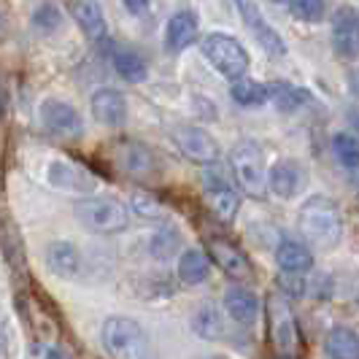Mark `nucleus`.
Wrapping results in <instances>:
<instances>
[{"label":"nucleus","instance_id":"nucleus-12","mask_svg":"<svg viewBox=\"0 0 359 359\" xmlns=\"http://www.w3.org/2000/svg\"><path fill=\"white\" fill-rule=\"evenodd\" d=\"M46 181L60 192H71V195H87L97 189V179L92 176L87 168L76 165L68 160H52L46 168Z\"/></svg>","mask_w":359,"mask_h":359},{"label":"nucleus","instance_id":"nucleus-17","mask_svg":"<svg viewBox=\"0 0 359 359\" xmlns=\"http://www.w3.org/2000/svg\"><path fill=\"white\" fill-rule=\"evenodd\" d=\"M208 252H211L216 265L224 270L230 278H235V281L252 278V262H249V257L241 252L235 243L224 241V238H211L208 241Z\"/></svg>","mask_w":359,"mask_h":359},{"label":"nucleus","instance_id":"nucleus-2","mask_svg":"<svg viewBox=\"0 0 359 359\" xmlns=\"http://www.w3.org/2000/svg\"><path fill=\"white\" fill-rule=\"evenodd\" d=\"M100 341L111 359H157L146 330L130 316H108L100 327Z\"/></svg>","mask_w":359,"mask_h":359},{"label":"nucleus","instance_id":"nucleus-39","mask_svg":"<svg viewBox=\"0 0 359 359\" xmlns=\"http://www.w3.org/2000/svg\"><path fill=\"white\" fill-rule=\"evenodd\" d=\"M205 359H230V357H222V354H214V357H205Z\"/></svg>","mask_w":359,"mask_h":359},{"label":"nucleus","instance_id":"nucleus-23","mask_svg":"<svg viewBox=\"0 0 359 359\" xmlns=\"http://www.w3.org/2000/svg\"><path fill=\"white\" fill-rule=\"evenodd\" d=\"M327 359H359V335L351 327H332L324 338Z\"/></svg>","mask_w":359,"mask_h":359},{"label":"nucleus","instance_id":"nucleus-6","mask_svg":"<svg viewBox=\"0 0 359 359\" xmlns=\"http://www.w3.org/2000/svg\"><path fill=\"white\" fill-rule=\"evenodd\" d=\"M268 322H270V341L273 348L281 357H294L300 346V332H297V319L284 294H270L268 297Z\"/></svg>","mask_w":359,"mask_h":359},{"label":"nucleus","instance_id":"nucleus-1","mask_svg":"<svg viewBox=\"0 0 359 359\" xmlns=\"http://www.w3.org/2000/svg\"><path fill=\"white\" fill-rule=\"evenodd\" d=\"M297 230L316 249H335L343 238V216L338 203L327 195H313L300 205Z\"/></svg>","mask_w":359,"mask_h":359},{"label":"nucleus","instance_id":"nucleus-31","mask_svg":"<svg viewBox=\"0 0 359 359\" xmlns=\"http://www.w3.org/2000/svg\"><path fill=\"white\" fill-rule=\"evenodd\" d=\"M33 27L38 33H54L62 27V11L54 3H41L33 11Z\"/></svg>","mask_w":359,"mask_h":359},{"label":"nucleus","instance_id":"nucleus-35","mask_svg":"<svg viewBox=\"0 0 359 359\" xmlns=\"http://www.w3.org/2000/svg\"><path fill=\"white\" fill-rule=\"evenodd\" d=\"M348 90H351V95H357L359 97V71L348 73Z\"/></svg>","mask_w":359,"mask_h":359},{"label":"nucleus","instance_id":"nucleus-22","mask_svg":"<svg viewBox=\"0 0 359 359\" xmlns=\"http://www.w3.org/2000/svg\"><path fill=\"white\" fill-rule=\"evenodd\" d=\"M46 265L60 278H76L81 270V254L71 241H54L46 249Z\"/></svg>","mask_w":359,"mask_h":359},{"label":"nucleus","instance_id":"nucleus-24","mask_svg":"<svg viewBox=\"0 0 359 359\" xmlns=\"http://www.w3.org/2000/svg\"><path fill=\"white\" fill-rule=\"evenodd\" d=\"M176 273H179L181 284H187V287H198V284H203V281L208 278V273H211L208 257L200 252V249H187V252L179 254Z\"/></svg>","mask_w":359,"mask_h":359},{"label":"nucleus","instance_id":"nucleus-21","mask_svg":"<svg viewBox=\"0 0 359 359\" xmlns=\"http://www.w3.org/2000/svg\"><path fill=\"white\" fill-rule=\"evenodd\" d=\"M276 262L284 273H300L306 276L308 270L313 268V252L308 249L303 241H294V238H284L278 246H276Z\"/></svg>","mask_w":359,"mask_h":359},{"label":"nucleus","instance_id":"nucleus-36","mask_svg":"<svg viewBox=\"0 0 359 359\" xmlns=\"http://www.w3.org/2000/svg\"><path fill=\"white\" fill-rule=\"evenodd\" d=\"M6 106H8V100H6V87H3V81H0V119L6 116Z\"/></svg>","mask_w":359,"mask_h":359},{"label":"nucleus","instance_id":"nucleus-32","mask_svg":"<svg viewBox=\"0 0 359 359\" xmlns=\"http://www.w3.org/2000/svg\"><path fill=\"white\" fill-rule=\"evenodd\" d=\"M292 17L300 22H322L327 17V0H289Z\"/></svg>","mask_w":359,"mask_h":359},{"label":"nucleus","instance_id":"nucleus-10","mask_svg":"<svg viewBox=\"0 0 359 359\" xmlns=\"http://www.w3.org/2000/svg\"><path fill=\"white\" fill-rule=\"evenodd\" d=\"M173 141H176V146H179L181 154H184L187 160L198 162V165H205V168L219 162L222 149H219L214 135H211L208 130H203V127H198V125L176 127Z\"/></svg>","mask_w":359,"mask_h":359},{"label":"nucleus","instance_id":"nucleus-18","mask_svg":"<svg viewBox=\"0 0 359 359\" xmlns=\"http://www.w3.org/2000/svg\"><path fill=\"white\" fill-rule=\"evenodd\" d=\"M198 17H195V11H176L173 17L168 19V25H165V46H168V52L179 54L184 52L187 46H192L195 41H198Z\"/></svg>","mask_w":359,"mask_h":359},{"label":"nucleus","instance_id":"nucleus-3","mask_svg":"<svg viewBox=\"0 0 359 359\" xmlns=\"http://www.w3.org/2000/svg\"><path fill=\"white\" fill-rule=\"evenodd\" d=\"M230 168L238 187L254 200L268 198V162L262 146L254 141H241L230 151Z\"/></svg>","mask_w":359,"mask_h":359},{"label":"nucleus","instance_id":"nucleus-30","mask_svg":"<svg viewBox=\"0 0 359 359\" xmlns=\"http://www.w3.org/2000/svg\"><path fill=\"white\" fill-rule=\"evenodd\" d=\"M130 208L141 216V219H149V222L165 219V214H168L165 203H162L160 198H154L151 192H146V189H135V192H133V198H130Z\"/></svg>","mask_w":359,"mask_h":359},{"label":"nucleus","instance_id":"nucleus-19","mask_svg":"<svg viewBox=\"0 0 359 359\" xmlns=\"http://www.w3.org/2000/svg\"><path fill=\"white\" fill-rule=\"evenodd\" d=\"M73 19L90 41H103L106 38L108 22L100 0H73Z\"/></svg>","mask_w":359,"mask_h":359},{"label":"nucleus","instance_id":"nucleus-20","mask_svg":"<svg viewBox=\"0 0 359 359\" xmlns=\"http://www.w3.org/2000/svg\"><path fill=\"white\" fill-rule=\"evenodd\" d=\"M192 330L203 341H222L227 335V316L216 303H200L192 313Z\"/></svg>","mask_w":359,"mask_h":359},{"label":"nucleus","instance_id":"nucleus-29","mask_svg":"<svg viewBox=\"0 0 359 359\" xmlns=\"http://www.w3.org/2000/svg\"><path fill=\"white\" fill-rule=\"evenodd\" d=\"M332 151H335V160L341 162L346 170H357L359 168V135L335 133L332 135Z\"/></svg>","mask_w":359,"mask_h":359},{"label":"nucleus","instance_id":"nucleus-7","mask_svg":"<svg viewBox=\"0 0 359 359\" xmlns=\"http://www.w3.org/2000/svg\"><path fill=\"white\" fill-rule=\"evenodd\" d=\"M235 8H238V17L243 22V27L252 33V38L257 41V46L262 49V52L268 54V57H276V60H281V57H287V41L281 38V33L270 25L265 14H262V8L254 3V0H233Z\"/></svg>","mask_w":359,"mask_h":359},{"label":"nucleus","instance_id":"nucleus-33","mask_svg":"<svg viewBox=\"0 0 359 359\" xmlns=\"http://www.w3.org/2000/svg\"><path fill=\"white\" fill-rule=\"evenodd\" d=\"M278 289L289 294V297H306L308 294V281L306 276H300V273H284L281 270V276H278Z\"/></svg>","mask_w":359,"mask_h":359},{"label":"nucleus","instance_id":"nucleus-8","mask_svg":"<svg viewBox=\"0 0 359 359\" xmlns=\"http://www.w3.org/2000/svg\"><path fill=\"white\" fill-rule=\"evenodd\" d=\"M38 119H41V127L52 138H60V141H79L84 135V119H81V114L71 103H65V100H57V97L41 100Z\"/></svg>","mask_w":359,"mask_h":359},{"label":"nucleus","instance_id":"nucleus-34","mask_svg":"<svg viewBox=\"0 0 359 359\" xmlns=\"http://www.w3.org/2000/svg\"><path fill=\"white\" fill-rule=\"evenodd\" d=\"M122 3H125V8L130 14H144V11H149L151 0H122Z\"/></svg>","mask_w":359,"mask_h":359},{"label":"nucleus","instance_id":"nucleus-37","mask_svg":"<svg viewBox=\"0 0 359 359\" xmlns=\"http://www.w3.org/2000/svg\"><path fill=\"white\" fill-rule=\"evenodd\" d=\"M46 359H65V357H62L57 348H49V351H46Z\"/></svg>","mask_w":359,"mask_h":359},{"label":"nucleus","instance_id":"nucleus-4","mask_svg":"<svg viewBox=\"0 0 359 359\" xmlns=\"http://www.w3.org/2000/svg\"><path fill=\"white\" fill-rule=\"evenodd\" d=\"M76 219L87 233L111 235L122 233L130 224V211L122 200L90 195V198H81L76 203Z\"/></svg>","mask_w":359,"mask_h":359},{"label":"nucleus","instance_id":"nucleus-25","mask_svg":"<svg viewBox=\"0 0 359 359\" xmlns=\"http://www.w3.org/2000/svg\"><path fill=\"white\" fill-rule=\"evenodd\" d=\"M268 95L270 100H273V106L278 108V111H284V114H292V111L308 106L313 100L311 92L303 90V87H294L289 81H273V84H268Z\"/></svg>","mask_w":359,"mask_h":359},{"label":"nucleus","instance_id":"nucleus-38","mask_svg":"<svg viewBox=\"0 0 359 359\" xmlns=\"http://www.w3.org/2000/svg\"><path fill=\"white\" fill-rule=\"evenodd\" d=\"M3 27H6V22H3V14H0V36H3Z\"/></svg>","mask_w":359,"mask_h":359},{"label":"nucleus","instance_id":"nucleus-14","mask_svg":"<svg viewBox=\"0 0 359 359\" xmlns=\"http://www.w3.org/2000/svg\"><path fill=\"white\" fill-rule=\"evenodd\" d=\"M332 49L341 60H359V11L341 6L332 14Z\"/></svg>","mask_w":359,"mask_h":359},{"label":"nucleus","instance_id":"nucleus-11","mask_svg":"<svg viewBox=\"0 0 359 359\" xmlns=\"http://www.w3.org/2000/svg\"><path fill=\"white\" fill-rule=\"evenodd\" d=\"M308 187L306 168L292 157H281L268 168V192L281 200H294Z\"/></svg>","mask_w":359,"mask_h":359},{"label":"nucleus","instance_id":"nucleus-28","mask_svg":"<svg viewBox=\"0 0 359 359\" xmlns=\"http://www.w3.org/2000/svg\"><path fill=\"white\" fill-rule=\"evenodd\" d=\"M179 249H181V233L176 227H162L149 241V252H151V257L157 262H168Z\"/></svg>","mask_w":359,"mask_h":359},{"label":"nucleus","instance_id":"nucleus-16","mask_svg":"<svg viewBox=\"0 0 359 359\" xmlns=\"http://www.w3.org/2000/svg\"><path fill=\"white\" fill-rule=\"evenodd\" d=\"M222 306H224V316H230V322L241 324V327H249L259 316V297L252 289L241 287V284L227 287L224 297H222Z\"/></svg>","mask_w":359,"mask_h":359},{"label":"nucleus","instance_id":"nucleus-13","mask_svg":"<svg viewBox=\"0 0 359 359\" xmlns=\"http://www.w3.org/2000/svg\"><path fill=\"white\" fill-rule=\"evenodd\" d=\"M116 165L119 170L133 176L138 181H149L154 176H160V162L157 154L149 149V146L138 144V141H125L116 149Z\"/></svg>","mask_w":359,"mask_h":359},{"label":"nucleus","instance_id":"nucleus-15","mask_svg":"<svg viewBox=\"0 0 359 359\" xmlns=\"http://www.w3.org/2000/svg\"><path fill=\"white\" fill-rule=\"evenodd\" d=\"M90 111L97 125L106 127H122L127 122V100L125 95L114 87H100L92 92Z\"/></svg>","mask_w":359,"mask_h":359},{"label":"nucleus","instance_id":"nucleus-9","mask_svg":"<svg viewBox=\"0 0 359 359\" xmlns=\"http://www.w3.org/2000/svg\"><path fill=\"white\" fill-rule=\"evenodd\" d=\"M203 192H205V203L214 211V216H219L222 222H233L241 208V198L233 189V184L227 181L224 170L208 165V170L203 173Z\"/></svg>","mask_w":359,"mask_h":359},{"label":"nucleus","instance_id":"nucleus-5","mask_svg":"<svg viewBox=\"0 0 359 359\" xmlns=\"http://www.w3.org/2000/svg\"><path fill=\"white\" fill-rule=\"evenodd\" d=\"M203 49V57L216 68L219 76L230 79V81H241L246 79L249 73V52L243 49V43L233 36H224V33H208L200 43Z\"/></svg>","mask_w":359,"mask_h":359},{"label":"nucleus","instance_id":"nucleus-26","mask_svg":"<svg viewBox=\"0 0 359 359\" xmlns=\"http://www.w3.org/2000/svg\"><path fill=\"white\" fill-rule=\"evenodd\" d=\"M111 65H114V71L116 76L127 81V84H141L146 81V76H149V65L144 62V57L138 52H130V49H122V52H116L111 57Z\"/></svg>","mask_w":359,"mask_h":359},{"label":"nucleus","instance_id":"nucleus-27","mask_svg":"<svg viewBox=\"0 0 359 359\" xmlns=\"http://www.w3.org/2000/svg\"><path fill=\"white\" fill-rule=\"evenodd\" d=\"M230 95H233L235 103H238V106H243V108H259L270 100L268 84H262V81H252V79L233 81Z\"/></svg>","mask_w":359,"mask_h":359}]
</instances>
